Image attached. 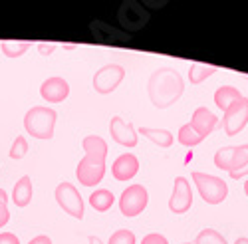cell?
I'll use <instances>...</instances> for the list:
<instances>
[{"mask_svg":"<svg viewBox=\"0 0 248 244\" xmlns=\"http://www.w3.org/2000/svg\"><path fill=\"white\" fill-rule=\"evenodd\" d=\"M217 72L215 66H206V64H193L191 70H189V81L193 86H199L206 77H211L213 74Z\"/></svg>","mask_w":248,"mask_h":244,"instance_id":"obj_22","label":"cell"},{"mask_svg":"<svg viewBox=\"0 0 248 244\" xmlns=\"http://www.w3.org/2000/svg\"><path fill=\"white\" fill-rule=\"evenodd\" d=\"M109 135L111 139L115 141L117 145L121 147H135L137 145V141H139V133L137 129L129 123V121H125L121 115H113L111 121H109Z\"/></svg>","mask_w":248,"mask_h":244,"instance_id":"obj_12","label":"cell"},{"mask_svg":"<svg viewBox=\"0 0 248 244\" xmlns=\"http://www.w3.org/2000/svg\"><path fill=\"white\" fill-rule=\"evenodd\" d=\"M139 173V159L133 155V153H123L119 155L113 165H111V175L115 181L119 183H127L131 181L135 175Z\"/></svg>","mask_w":248,"mask_h":244,"instance_id":"obj_14","label":"cell"},{"mask_svg":"<svg viewBox=\"0 0 248 244\" xmlns=\"http://www.w3.org/2000/svg\"><path fill=\"white\" fill-rule=\"evenodd\" d=\"M88 200H90V205H92L93 211H97V213H106V211H109V209L113 207L115 197H113V193L108 191V189H95V191L90 195Z\"/></svg>","mask_w":248,"mask_h":244,"instance_id":"obj_20","label":"cell"},{"mask_svg":"<svg viewBox=\"0 0 248 244\" xmlns=\"http://www.w3.org/2000/svg\"><path fill=\"white\" fill-rule=\"evenodd\" d=\"M0 244H20L14 232H0Z\"/></svg>","mask_w":248,"mask_h":244,"instance_id":"obj_29","label":"cell"},{"mask_svg":"<svg viewBox=\"0 0 248 244\" xmlns=\"http://www.w3.org/2000/svg\"><path fill=\"white\" fill-rule=\"evenodd\" d=\"M183 244H191V242H183Z\"/></svg>","mask_w":248,"mask_h":244,"instance_id":"obj_35","label":"cell"},{"mask_svg":"<svg viewBox=\"0 0 248 244\" xmlns=\"http://www.w3.org/2000/svg\"><path fill=\"white\" fill-rule=\"evenodd\" d=\"M244 193H246V197H248V181L244 183Z\"/></svg>","mask_w":248,"mask_h":244,"instance_id":"obj_34","label":"cell"},{"mask_svg":"<svg viewBox=\"0 0 248 244\" xmlns=\"http://www.w3.org/2000/svg\"><path fill=\"white\" fill-rule=\"evenodd\" d=\"M191 177H193V183L197 185L201 198L206 205H220L226 198V195H229V185H226V181H222L220 177L206 175L201 171H195Z\"/></svg>","mask_w":248,"mask_h":244,"instance_id":"obj_4","label":"cell"},{"mask_svg":"<svg viewBox=\"0 0 248 244\" xmlns=\"http://www.w3.org/2000/svg\"><path fill=\"white\" fill-rule=\"evenodd\" d=\"M238 99H242V93H240V90H236L234 86H220L217 92H215V104H217V107L218 109H222V111H226L229 109L234 101H238Z\"/></svg>","mask_w":248,"mask_h":244,"instance_id":"obj_19","label":"cell"},{"mask_svg":"<svg viewBox=\"0 0 248 244\" xmlns=\"http://www.w3.org/2000/svg\"><path fill=\"white\" fill-rule=\"evenodd\" d=\"M26 153H28V141H26V137L16 135V139L12 141V147H10V151H8L10 159L20 161V159H22Z\"/></svg>","mask_w":248,"mask_h":244,"instance_id":"obj_25","label":"cell"},{"mask_svg":"<svg viewBox=\"0 0 248 244\" xmlns=\"http://www.w3.org/2000/svg\"><path fill=\"white\" fill-rule=\"evenodd\" d=\"M189 125H191L202 139H206V137H209V135L217 129V125H218V117H217L211 109H206V107H197L195 113H193V117H191V121H189Z\"/></svg>","mask_w":248,"mask_h":244,"instance_id":"obj_15","label":"cell"},{"mask_svg":"<svg viewBox=\"0 0 248 244\" xmlns=\"http://www.w3.org/2000/svg\"><path fill=\"white\" fill-rule=\"evenodd\" d=\"M193 207V191H191V183L185 177H177L173 193L169 198V211L175 214H185Z\"/></svg>","mask_w":248,"mask_h":244,"instance_id":"obj_11","label":"cell"},{"mask_svg":"<svg viewBox=\"0 0 248 244\" xmlns=\"http://www.w3.org/2000/svg\"><path fill=\"white\" fill-rule=\"evenodd\" d=\"M108 244H135V234L129 229H119L109 236Z\"/></svg>","mask_w":248,"mask_h":244,"instance_id":"obj_26","label":"cell"},{"mask_svg":"<svg viewBox=\"0 0 248 244\" xmlns=\"http://www.w3.org/2000/svg\"><path fill=\"white\" fill-rule=\"evenodd\" d=\"M177 141L181 145H185V147H195V145H199V143H202V137L189 125V123H185L181 129H179V133H177Z\"/></svg>","mask_w":248,"mask_h":244,"instance_id":"obj_21","label":"cell"},{"mask_svg":"<svg viewBox=\"0 0 248 244\" xmlns=\"http://www.w3.org/2000/svg\"><path fill=\"white\" fill-rule=\"evenodd\" d=\"M54 50H56V44H48V42H40L38 44V52L42 54L44 58H48L50 54H54Z\"/></svg>","mask_w":248,"mask_h":244,"instance_id":"obj_30","label":"cell"},{"mask_svg":"<svg viewBox=\"0 0 248 244\" xmlns=\"http://www.w3.org/2000/svg\"><path fill=\"white\" fill-rule=\"evenodd\" d=\"M10 220V211H8V193L0 189V229L6 227Z\"/></svg>","mask_w":248,"mask_h":244,"instance_id":"obj_27","label":"cell"},{"mask_svg":"<svg viewBox=\"0 0 248 244\" xmlns=\"http://www.w3.org/2000/svg\"><path fill=\"white\" fill-rule=\"evenodd\" d=\"M248 123V99L242 97L224 111L222 115V129L229 137L238 135Z\"/></svg>","mask_w":248,"mask_h":244,"instance_id":"obj_9","label":"cell"},{"mask_svg":"<svg viewBox=\"0 0 248 244\" xmlns=\"http://www.w3.org/2000/svg\"><path fill=\"white\" fill-rule=\"evenodd\" d=\"M28 244H52V238L46 236V234H38V236H34Z\"/></svg>","mask_w":248,"mask_h":244,"instance_id":"obj_31","label":"cell"},{"mask_svg":"<svg viewBox=\"0 0 248 244\" xmlns=\"http://www.w3.org/2000/svg\"><path fill=\"white\" fill-rule=\"evenodd\" d=\"M149 205V193L143 185H129L127 189H123L119 197V211L123 216L133 218L139 216Z\"/></svg>","mask_w":248,"mask_h":244,"instance_id":"obj_5","label":"cell"},{"mask_svg":"<svg viewBox=\"0 0 248 244\" xmlns=\"http://www.w3.org/2000/svg\"><path fill=\"white\" fill-rule=\"evenodd\" d=\"M137 133L139 135H143V137H147L151 143H155L157 147H161V149H167V147H171L173 145V141H175V135L171 133V131H167V129H157V127H139L137 129Z\"/></svg>","mask_w":248,"mask_h":244,"instance_id":"obj_18","label":"cell"},{"mask_svg":"<svg viewBox=\"0 0 248 244\" xmlns=\"http://www.w3.org/2000/svg\"><path fill=\"white\" fill-rule=\"evenodd\" d=\"M32 195H34V187H32V179L28 175L24 177H20L16 181V185L12 189V202L16 207L20 209H24L30 205V200H32Z\"/></svg>","mask_w":248,"mask_h":244,"instance_id":"obj_17","label":"cell"},{"mask_svg":"<svg viewBox=\"0 0 248 244\" xmlns=\"http://www.w3.org/2000/svg\"><path fill=\"white\" fill-rule=\"evenodd\" d=\"M234 244H248V238H246V236H240V238H236Z\"/></svg>","mask_w":248,"mask_h":244,"instance_id":"obj_33","label":"cell"},{"mask_svg":"<svg viewBox=\"0 0 248 244\" xmlns=\"http://www.w3.org/2000/svg\"><path fill=\"white\" fill-rule=\"evenodd\" d=\"M88 242H90V244H103V242H101V238H99V236H95V234H92V236L88 238Z\"/></svg>","mask_w":248,"mask_h":244,"instance_id":"obj_32","label":"cell"},{"mask_svg":"<svg viewBox=\"0 0 248 244\" xmlns=\"http://www.w3.org/2000/svg\"><path fill=\"white\" fill-rule=\"evenodd\" d=\"M54 197H56V202L60 205V209L68 213L70 216L81 220L84 218V198H81L79 191L72 185V183L64 181V183H60V185L56 187L54 191Z\"/></svg>","mask_w":248,"mask_h":244,"instance_id":"obj_6","label":"cell"},{"mask_svg":"<svg viewBox=\"0 0 248 244\" xmlns=\"http://www.w3.org/2000/svg\"><path fill=\"white\" fill-rule=\"evenodd\" d=\"M40 95L46 104H62L68 95H70V84L60 77V76H52L48 79L42 81V86H40Z\"/></svg>","mask_w":248,"mask_h":244,"instance_id":"obj_13","label":"cell"},{"mask_svg":"<svg viewBox=\"0 0 248 244\" xmlns=\"http://www.w3.org/2000/svg\"><path fill=\"white\" fill-rule=\"evenodd\" d=\"M30 42H2L0 44V50L6 58H20L22 54H26L30 50Z\"/></svg>","mask_w":248,"mask_h":244,"instance_id":"obj_23","label":"cell"},{"mask_svg":"<svg viewBox=\"0 0 248 244\" xmlns=\"http://www.w3.org/2000/svg\"><path fill=\"white\" fill-rule=\"evenodd\" d=\"M185 92V81L175 68H159L147 81V93L157 109H167Z\"/></svg>","mask_w":248,"mask_h":244,"instance_id":"obj_1","label":"cell"},{"mask_svg":"<svg viewBox=\"0 0 248 244\" xmlns=\"http://www.w3.org/2000/svg\"><path fill=\"white\" fill-rule=\"evenodd\" d=\"M117 22L123 30L127 32H139L147 26L149 22V12L145 10V6H141L135 0L129 2H123L117 10Z\"/></svg>","mask_w":248,"mask_h":244,"instance_id":"obj_7","label":"cell"},{"mask_svg":"<svg viewBox=\"0 0 248 244\" xmlns=\"http://www.w3.org/2000/svg\"><path fill=\"white\" fill-rule=\"evenodd\" d=\"M125 77V68L119 64H106L93 74V90L101 95L113 93Z\"/></svg>","mask_w":248,"mask_h":244,"instance_id":"obj_8","label":"cell"},{"mask_svg":"<svg viewBox=\"0 0 248 244\" xmlns=\"http://www.w3.org/2000/svg\"><path fill=\"white\" fill-rule=\"evenodd\" d=\"M76 177L79 181V185L95 187L103 181V177H106V163H99V161L84 155L76 167Z\"/></svg>","mask_w":248,"mask_h":244,"instance_id":"obj_10","label":"cell"},{"mask_svg":"<svg viewBox=\"0 0 248 244\" xmlns=\"http://www.w3.org/2000/svg\"><path fill=\"white\" fill-rule=\"evenodd\" d=\"M56 109L48 106H34L24 115V129L34 139H52L56 129Z\"/></svg>","mask_w":248,"mask_h":244,"instance_id":"obj_2","label":"cell"},{"mask_svg":"<svg viewBox=\"0 0 248 244\" xmlns=\"http://www.w3.org/2000/svg\"><path fill=\"white\" fill-rule=\"evenodd\" d=\"M81 147H84V153L86 157H92L99 163H106L108 159V143L106 139L99 137V135H88L84 137V141H81Z\"/></svg>","mask_w":248,"mask_h":244,"instance_id":"obj_16","label":"cell"},{"mask_svg":"<svg viewBox=\"0 0 248 244\" xmlns=\"http://www.w3.org/2000/svg\"><path fill=\"white\" fill-rule=\"evenodd\" d=\"M141 244H169V240L159 232H149L141 238Z\"/></svg>","mask_w":248,"mask_h":244,"instance_id":"obj_28","label":"cell"},{"mask_svg":"<svg viewBox=\"0 0 248 244\" xmlns=\"http://www.w3.org/2000/svg\"><path fill=\"white\" fill-rule=\"evenodd\" d=\"M195 244H229V242H226V238L220 232H217L215 229H204L197 234Z\"/></svg>","mask_w":248,"mask_h":244,"instance_id":"obj_24","label":"cell"},{"mask_svg":"<svg viewBox=\"0 0 248 244\" xmlns=\"http://www.w3.org/2000/svg\"><path fill=\"white\" fill-rule=\"evenodd\" d=\"M215 165L229 171L232 179H242L248 175V145H229L215 153Z\"/></svg>","mask_w":248,"mask_h":244,"instance_id":"obj_3","label":"cell"}]
</instances>
